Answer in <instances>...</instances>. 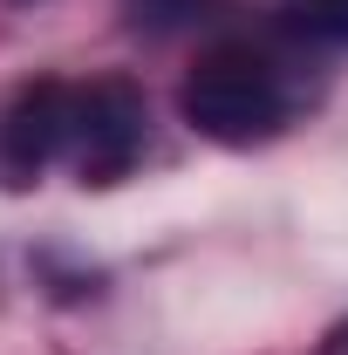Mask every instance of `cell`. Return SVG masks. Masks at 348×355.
Listing matches in <instances>:
<instances>
[{"mask_svg": "<svg viewBox=\"0 0 348 355\" xmlns=\"http://www.w3.org/2000/svg\"><path fill=\"white\" fill-rule=\"evenodd\" d=\"M177 116L218 150H253L287 130V89L280 69L253 48H205L191 76L177 83Z\"/></svg>", "mask_w": 348, "mask_h": 355, "instance_id": "6da1fadb", "label": "cell"}, {"mask_svg": "<svg viewBox=\"0 0 348 355\" xmlns=\"http://www.w3.org/2000/svg\"><path fill=\"white\" fill-rule=\"evenodd\" d=\"M69 137H76V83L55 76L21 83L0 110V178L35 184L55 157H69Z\"/></svg>", "mask_w": 348, "mask_h": 355, "instance_id": "3957f363", "label": "cell"}, {"mask_svg": "<svg viewBox=\"0 0 348 355\" xmlns=\"http://www.w3.org/2000/svg\"><path fill=\"white\" fill-rule=\"evenodd\" d=\"M150 144V110L130 76H96L76 89V137H69V164L82 184H116Z\"/></svg>", "mask_w": 348, "mask_h": 355, "instance_id": "7a4b0ae2", "label": "cell"}, {"mask_svg": "<svg viewBox=\"0 0 348 355\" xmlns=\"http://www.w3.org/2000/svg\"><path fill=\"white\" fill-rule=\"evenodd\" d=\"M294 21L307 35H321V42H348V0H301Z\"/></svg>", "mask_w": 348, "mask_h": 355, "instance_id": "277c9868", "label": "cell"}, {"mask_svg": "<svg viewBox=\"0 0 348 355\" xmlns=\"http://www.w3.org/2000/svg\"><path fill=\"white\" fill-rule=\"evenodd\" d=\"M314 355H348V321H342V328H335V335H328V342H321Z\"/></svg>", "mask_w": 348, "mask_h": 355, "instance_id": "5b68a950", "label": "cell"}]
</instances>
